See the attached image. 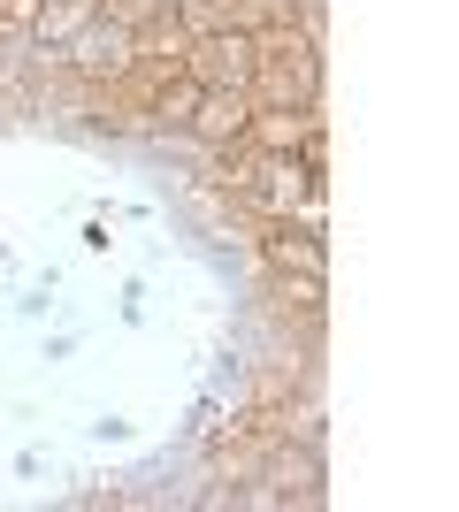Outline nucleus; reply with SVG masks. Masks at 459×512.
<instances>
[{
  "label": "nucleus",
  "instance_id": "20e7f679",
  "mask_svg": "<svg viewBox=\"0 0 459 512\" xmlns=\"http://www.w3.org/2000/svg\"><path fill=\"white\" fill-rule=\"evenodd\" d=\"M306 130H322L314 123V115H291V107H253V123H245V138H253V146L261 153H291V146H306Z\"/></svg>",
  "mask_w": 459,
  "mask_h": 512
},
{
  "label": "nucleus",
  "instance_id": "39448f33",
  "mask_svg": "<svg viewBox=\"0 0 459 512\" xmlns=\"http://www.w3.org/2000/svg\"><path fill=\"white\" fill-rule=\"evenodd\" d=\"M268 260H276L284 276H299L306 291H322V245H314V237H291V230H276V237H268Z\"/></svg>",
  "mask_w": 459,
  "mask_h": 512
},
{
  "label": "nucleus",
  "instance_id": "f03ea898",
  "mask_svg": "<svg viewBox=\"0 0 459 512\" xmlns=\"http://www.w3.org/2000/svg\"><path fill=\"white\" fill-rule=\"evenodd\" d=\"M184 77H199V85H245L253 77V31H207L199 39V54H184Z\"/></svg>",
  "mask_w": 459,
  "mask_h": 512
},
{
  "label": "nucleus",
  "instance_id": "f257e3e1",
  "mask_svg": "<svg viewBox=\"0 0 459 512\" xmlns=\"http://www.w3.org/2000/svg\"><path fill=\"white\" fill-rule=\"evenodd\" d=\"M230 184H238L261 214H276V222H284L291 207L306 214V199H314V176H306L291 153H261V161H253V153H238V161H230Z\"/></svg>",
  "mask_w": 459,
  "mask_h": 512
},
{
  "label": "nucleus",
  "instance_id": "0eeeda50",
  "mask_svg": "<svg viewBox=\"0 0 459 512\" xmlns=\"http://www.w3.org/2000/svg\"><path fill=\"white\" fill-rule=\"evenodd\" d=\"M222 23H230V0H184V31L207 39V31H222Z\"/></svg>",
  "mask_w": 459,
  "mask_h": 512
},
{
  "label": "nucleus",
  "instance_id": "7ed1b4c3",
  "mask_svg": "<svg viewBox=\"0 0 459 512\" xmlns=\"http://www.w3.org/2000/svg\"><path fill=\"white\" fill-rule=\"evenodd\" d=\"M245 123H253V92L245 85H207L192 107V130L207 146H245Z\"/></svg>",
  "mask_w": 459,
  "mask_h": 512
},
{
  "label": "nucleus",
  "instance_id": "423d86ee",
  "mask_svg": "<svg viewBox=\"0 0 459 512\" xmlns=\"http://www.w3.org/2000/svg\"><path fill=\"white\" fill-rule=\"evenodd\" d=\"M199 92H207V85H199V77H184V69H176V85L161 92V123H192Z\"/></svg>",
  "mask_w": 459,
  "mask_h": 512
}]
</instances>
